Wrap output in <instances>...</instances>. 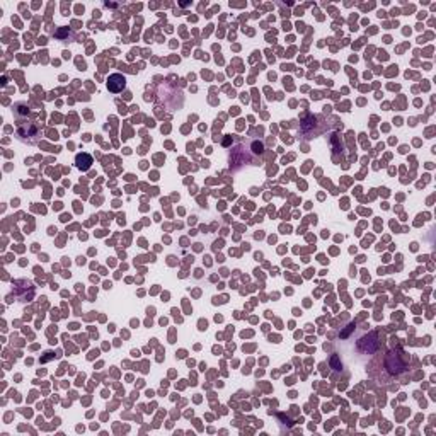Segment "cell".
I'll use <instances>...</instances> for the list:
<instances>
[{"instance_id": "cell-1", "label": "cell", "mask_w": 436, "mask_h": 436, "mask_svg": "<svg viewBox=\"0 0 436 436\" xmlns=\"http://www.w3.org/2000/svg\"><path fill=\"white\" fill-rule=\"evenodd\" d=\"M17 137L24 143L35 145L41 138V126L38 121H21L17 119Z\"/></svg>"}, {"instance_id": "cell-2", "label": "cell", "mask_w": 436, "mask_h": 436, "mask_svg": "<svg viewBox=\"0 0 436 436\" xmlns=\"http://www.w3.org/2000/svg\"><path fill=\"white\" fill-rule=\"evenodd\" d=\"M385 368L390 375H400V373H404L407 370V365H406V361H400V354L392 351L389 353V356H387V360H385Z\"/></svg>"}, {"instance_id": "cell-3", "label": "cell", "mask_w": 436, "mask_h": 436, "mask_svg": "<svg viewBox=\"0 0 436 436\" xmlns=\"http://www.w3.org/2000/svg\"><path fill=\"white\" fill-rule=\"evenodd\" d=\"M358 349L363 353H375L378 349V341H377V332H370L366 336H363L358 341Z\"/></svg>"}, {"instance_id": "cell-4", "label": "cell", "mask_w": 436, "mask_h": 436, "mask_svg": "<svg viewBox=\"0 0 436 436\" xmlns=\"http://www.w3.org/2000/svg\"><path fill=\"white\" fill-rule=\"evenodd\" d=\"M124 87H126V77L121 75V74H113V75H109V79H108V89H109V92L119 94V92H123Z\"/></svg>"}, {"instance_id": "cell-5", "label": "cell", "mask_w": 436, "mask_h": 436, "mask_svg": "<svg viewBox=\"0 0 436 436\" xmlns=\"http://www.w3.org/2000/svg\"><path fill=\"white\" fill-rule=\"evenodd\" d=\"M75 164L80 171H89L90 165H92V157L89 153H79L75 159Z\"/></svg>"}, {"instance_id": "cell-6", "label": "cell", "mask_w": 436, "mask_h": 436, "mask_svg": "<svg viewBox=\"0 0 436 436\" xmlns=\"http://www.w3.org/2000/svg\"><path fill=\"white\" fill-rule=\"evenodd\" d=\"M252 152L254 153H262L264 152V143L259 142V140H254L252 142Z\"/></svg>"}]
</instances>
